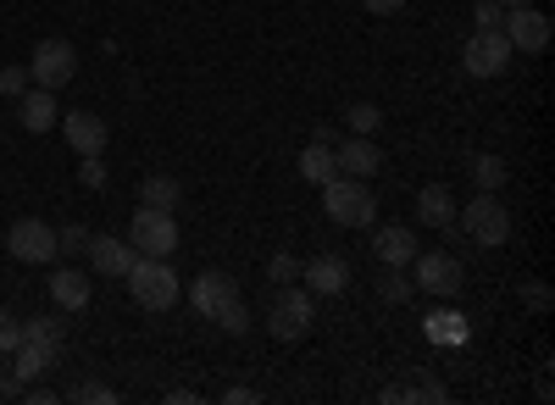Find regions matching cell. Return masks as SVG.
<instances>
[{"mask_svg":"<svg viewBox=\"0 0 555 405\" xmlns=\"http://www.w3.org/2000/svg\"><path fill=\"white\" fill-rule=\"evenodd\" d=\"M133 305H145V311H172L183 300V278L172 273V256H139L128 273H122Z\"/></svg>","mask_w":555,"mask_h":405,"instance_id":"1","label":"cell"},{"mask_svg":"<svg viewBox=\"0 0 555 405\" xmlns=\"http://www.w3.org/2000/svg\"><path fill=\"white\" fill-rule=\"evenodd\" d=\"M322 211H328V222H339V228H373L378 222V195L366 190V178L334 172L328 184H322Z\"/></svg>","mask_w":555,"mask_h":405,"instance_id":"2","label":"cell"},{"mask_svg":"<svg viewBox=\"0 0 555 405\" xmlns=\"http://www.w3.org/2000/svg\"><path fill=\"white\" fill-rule=\"evenodd\" d=\"M455 228H461V239L478 245V250H500L505 239H512V211L500 206V195L478 190V200H467L455 211Z\"/></svg>","mask_w":555,"mask_h":405,"instance_id":"3","label":"cell"},{"mask_svg":"<svg viewBox=\"0 0 555 405\" xmlns=\"http://www.w3.org/2000/svg\"><path fill=\"white\" fill-rule=\"evenodd\" d=\"M311 323H317V295L300 289V284H278V295L267 305V334L278 344H295V339L311 334Z\"/></svg>","mask_w":555,"mask_h":405,"instance_id":"4","label":"cell"},{"mask_svg":"<svg viewBox=\"0 0 555 405\" xmlns=\"http://www.w3.org/2000/svg\"><path fill=\"white\" fill-rule=\"evenodd\" d=\"M128 245H133L139 256H172V250H178V222H172V211L139 206L133 222H128Z\"/></svg>","mask_w":555,"mask_h":405,"instance_id":"5","label":"cell"},{"mask_svg":"<svg viewBox=\"0 0 555 405\" xmlns=\"http://www.w3.org/2000/svg\"><path fill=\"white\" fill-rule=\"evenodd\" d=\"M461 261L450 256V250H416L411 256V284L416 289H428V295H439V300H450V295H461Z\"/></svg>","mask_w":555,"mask_h":405,"instance_id":"6","label":"cell"},{"mask_svg":"<svg viewBox=\"0 0 555 405\" xmlns=\"http://www.w3.org/2000/svg\"><path fill=\"white\" fill-rule=\"evenodd\" d=\"M512 39H505L500 28H473L467 51H461V67H467L473 78H500L505 67H512Z\"/></svg>","mask_w":555,"mask_h":405,"instance_id":"7","label":"cell"},{"mask_svg":"<svg viewBox=\"0 0 555 405\" xmlns=\"http://www.w3.org/2000/svg\"><path fill=\"white\" fill-rule=\"evenodd\" d=\"M28 78H34L39 89L73 83V78H78V51H73L67 39H39V44H34V62H28Z\"/></svg>","mask_w":555,"mask_h":405,"instance_id":"8","label":"cell"},{"mask_svg":"<svg viewBox=\"0 0 555 405\" xmlns=\"http://www.w3.org/2000/svg\"><path fill=\"white\" fill-rule=\"evenodd\" d=\"M500 34L505 39H512V51H522V56H539V51H550V17L533 6V0H528V6H512V12H505L500 17Z\"/></svg>","mask_w":555,"mask_h":405,"instance_id":"9","label":"cell"},{"mask_svg":"<svg viewBox=\"0 0 555 405\" xmlns=\"http://www.w3.org/2000/svg\"><path fill=\"white\" fill-rule=\"evenodd\" d=\"M7 250L17 261H28V266H44V261H56V228H51V222H39V217H23V222H12Z\"/></svg>","mask_w":555,"mask_h":405,"instance_id":"10","label":"cell"},{"mask_svg":"<svg viewBox=\"0 0 555 405\" xmlns=\"http://www.w3.org/2000/svg\"><path fill=\"white\" fill-rule=\"evenodd\" d=\"M183 295H190V305L201 311V317H217V311L240 295V284H234V273H222V266H206L195 284H183Z\"/></svg>","mask_w":555,"mask_h":405,"instance_id":"11","label":"cell"},{"mask_svg":"<svg viewBox=\"0 0 555 405\" xmlns=\"http://www.w3.org/2000/svg\"><path fill=\"white\" fill-rule=\"evenodd\" d=\"M56 128L67 133L73 156H101V151H106V140H112L106 117H95V112H62V122H56Z\"/></svg>","mask_w":555,"mask_h":405,"instance_id":"12","label":"cell"},{"mask_svg":"<svg viewBox=\"0 0 555 405\" xmlns=\"http://www.w3.org/2000/svg\"><path fill=\"white\" fill-rule=\"evenodd\" d=\"M334 161H339L345 178H373V172L384 167V151H378L373 133H350V140L334 145Z\"/></svg>","mask_w":555,"mask_h":405,"instance_id":"13","label":"cell"},{"mask_svg":"<svg viewBox=\"0 0 555 405\" xmlns=\"http://www.w3.org/2000/svg\"><path fill=\"white\" fill-rule=\"evenodd\" d=\"M62 350L67 344H51V339H39V334H23V344L12 350L17 355V383H34V378H44V373H51L56 362H62Z\"/></svg>","mask_w":555,"mask_h":405,"instance_id":"14","label":"cell"},{"mask_svg":"<svg viewBox=\"0 0 555 405\" xmlns=\"http://www.w3.org/2000/svg\"><path fill=\"white\" fill-rule=\"evenodd\" d=\"M83 256H89V266H95L101 278H122L128 266L139 261V250L122 245L117 234H89V250H83Z\"/></svg>","mask_w":555,"mask_h":405,"instance_id":"15","label":"cell"},{"mask_svg":"<svg viewBox=\"0 0 555 405\" xmlns=\"http://www.w3.org/2000/svg\"><path fill=\"white\" fill-rule=\"evenodd\" d=\"M350 284V261L345 256H311L306 261V289L311 295H345Z\"/></svg>","mask_w":555,"mask_h":405,"instance_id":"16","label":"cell"},{"mask_svg":"<svg viewBox=\"0 0 555 405\" xmlns=\"http://www.w3.org/2000/svg\"><path fill=\"white\" fill-rule=\"evenodd\" d=\"M17 112H23V128H28V133H51V128L62 122L56 89H39V83H34V89H23V106H17Z\"/></svg>","mask_w":555,"mask_h":405,"instance_id":"17","label":"cell"},{"mask_svg":"<svg viewBox=\"0 0 555 405\" xmlns=\"http://www.w3.org/2000/svg\"><path fill=\"white\" fill-rule=\"evenodd\" d=\"M416 250H423V245H416V234L405 228V222H389V228L373 234V256H378L384 266H411Z\"/></svg>","mask_w":555,"mask_h":405,"instance_id":"18","label":"cell"},{"mask_svg":"<svg viewBox=\"0 0 555 405\" xmlns=\"http://www.w3.org/2000/svg\"><path fill=\"white\" fill-rule=\"evenodd\" d=\"M89 295H95V289H89V278L78 273V266H56V273H51V300L62 311H83Z\"/></svg>","mask_w":555,"mask_h":405,"instance_id":"19","label":"cell"},{"mask_svg":"<svg viewBox=\"0 0 555 405\" xmlns=\"http://www.w3.org/2000/svg\"><path fill=\"white\" fill-rule=\"evenodd\" d=\"M416 222H428V228H444V222H455V195L444 184H428L423 195H416Z\"/></svg>","mask_w":555,"mask_h":405,"instance_id":"20","label":"cell"},{"mask_svg":"<svg viewBox=\"0 0 555 405\" xmlns=\"http://www.w3.org/2000/svg\"><path fill=\"white\" fill-rule=\"evenodd\" d=\"M339 172V161H334V145H322V140H311L306 151H300V178H306V184H328V178Z\"/></svg>","mask_w":555,"mask_h":405,"instance_id":"21","label":"cell"},{"mask_svg":"<svg viewBox=\"0 0 555 405\" xmlns=\"http://www.w3.org/2000/svg\"><path fill=\"white\" fill-rule=\"evenodd\" d=\"M183 200V184L178 178H167V172H151L145 184H139V206H156V211H172Z\"/></svg>","mask_w":555,"mask_h":405,"instance_id":"22","label":"cell"},{"mask_svg":"<svg viewBox=\"0 0 555 405\" xmlns=\"http://www.w3.org/2000/svg\"><path fill=\"white\" fill-rule=\"evenodd\" d=\"M473 184L483 195H500L505 190V161L500 156H473Z\"/></svg>","mask_w":555,"mask_h":405,"instance_id":"23","label":"cell"},{"mask_svg":"<svg viewBox=\"0 0 555 405\" xmlns=\"http://www.w3.org/2000/svg\"><path fill=\"white\" fill-rule=\"evenodd\" d=\"M211 323H217L222 334H234V339H240V334H250V323H256V317H250V305L234 295V300H228V305L217 311V317H211Z\"/></svg>","mask_w":555,"mask_h":405,"instance_id":"24","label":"cell"},{"mask_svg":"<svg viewBox=\"0 0 555 405\" xmlns=\"http://www.w3.org/2000/svg\"><path fill=\"white\" fill-rule=\"evenodd\" d=\"M378 295L389 300V305H405L411 295H416V284L400 273V266H384V278H378Z\"/></svg>","mask_w":555,"mask_h":405,"instance_id":"25","label":"cell"},{"mask_svg":"<svg viewBox=\"0 0 555 405\" xmlns=\"http://www.w3.org/2000/svg\"><path fill=\"white\" fill-rule=\"evenodd\" d=\"M345 122H350V133H378V122H384V112H378L373 101H356V106L345 112Z\"/></svg>","mask_w":555,"mask_h":405,"instance_id":"26","label":"cell"},{"mask_svg":"<svg viewBox=\"0 0 555 405\" xmlns=\"http://www.w3.org/2000/svg\"><path fill=\"white\" fill-rule=\"evenodd\" d=\"M428 339H439V344H461V339H467V323H461L455 311H450V317H428Z\"/></svg>","mask_w":555,"mask_h":405,"instance_id":"27","label":"cell"},{"mask_svg":"<svg viewBox=\"0 0 555 405\" xmlns=\"http://www.w3.org/2000/svg\"><path fill=\"white\" fill-rule=\"evenodd\" d=\"M89 250V228L73 222V228H56V256H83Z\"/></svg>","mask_w":555,"mask_h":405,"instance_id":"28","label":"cell"},{"mask_svg":"<svg viewBox=\"0 0 555 405\" xmlns=\"http://www.w3.org/2000/svg\"><path fill=\"white\" fill-rule=\"evenodd\" d=\"M23 334H39V339H51V344H67V323H62V317H34V323H23Z\"/></svg>","mask_w":555,"mask_h":405,"instance_id":"29","label":"cell"},{"mask_svg":"<svg viewBox=\"0 0 555 405\" xmlns=\"http://www.w3.org/2000/svg\"><path fill=\"white\" fill-rule=\"evenodd\" d=\"M267 278H272V284H300V261H295V256H272V261H267Z\"/></svg>","mask_w":555,"mask_h":405,"instance_id":"30","label":"cell"},{"mask_svg":"<svg viewBox=\"0 0 555 405\" xmlns=\"http://www.w3.org/2000/svg\"><path fill=\"white\" fill-rule=\"evenodd\" d=\"M73 400H78V405H112V400H117V389H112V383H78V389H73Z\"/></svg>","mask_w":555,"mask_h":405,"instance_id":"31","label":"cell"},{"mask_svg":"<svg viewBox=\"0 0 555 405\" xmlns=\"http://www.w3.org/2000/svg\"><path fill=\"white\" fill-rule=\"evenodd\" d=\"M78 178H83V190H106V161L101 156H83L78 161Z\"/></svg>","mask_w":555,"mask_h":405,"instance_id":"32","label":"cell"},{"mask_svg":"<svg viewBox=\"0 0 555 405\" xmlns=\"http://www.w3.org/2000/svg\"><path fill=\"white\" fill-rule=\"evenodd\" d=\"M23 344V323L12 317V311H0V355H12Z\"/></svg>","mask_w":555,"mask_h":405,"instance_id":"33","label":"cell"},{"mask_svg":"<svg viewBox=\"0 0 555 405\" xmlns=\"http://www.w3.org/2000/svg\"><path fill=\"white\" fill-rule=\"evenodd\" d=\"M28 89V67H0V95H23Z\"/></svg>","mask_w":555,"mask_h":405,"instance_id":"34","label":"cell"},{"mask_svg":"<svg viewBox=\"0 0 555 405\" xmlns=\"http://www.w3.org/2000/svg\"><path fill=\"white\" fill-rule=\"evenodd\" d=\"M500 17H505V6H494V0H478V12H473L478 28H500Z\"/></svg>","mask_w":555,"mask_h":405,"instance_id":"35","label":"cell"},{"mask_svg":"<svg viewBox=\"0 0 555 405\" xmlns=\"http://www.w3.org/2000/svg\"><path fill=\"white\" fill-rule=\"evenodd\" d=\"M361 6L373 17H395V12H405V0H361Z\"/></svg>","mask_w":555,"mask_h":405,"instance_id":"36","label":"cell"},{"mask_svg":"<svg viewBox=\"0 0 555 405\" xmlns=\"http://www.w3.org/2000/svg\"><path fill=\"white\" fill-rule=\"evenodd\" d=\"M222 400H228V405H250V400H256V389H228Z\"/></svg>","mask_w":555,"mask_h":405,"instance_id":"37","label":"cell"},{"mask_svg":"<svg viewBox=\"0 0 555 405\" xmlns=\"http://www.w3.org/2000/svg\"><path fill=\"white\" fill-rule=\"evenodd\" d=\"M528 300H533V305L544 311V305H550V289H544V284H528Z\"/></svg>","mask_w":555,"mask_h":405,"instance_id":"38","label":"cell"},{"mask_svg":"<svg viewBox=\"0 0 555 405\" xmlns=\"http://www.w3.org/2000/svg\"><path fill=\"white\" fill-rule=\"evenodd\" d=\"M494 6H505V12H512V6H528V0H494Z\"/></svg>","mask_w":555,"mask_h":405,"instance_id":"39","label":"cell"},{"mask_svg":"<svg viewBox=\"0 0 555 405\" xmlns=\"http://www.w3.org/2000/svg\"><path fill=\"white\" fill-rule=\"evenodd\" d=\"M0 383H7V373H0Z\"/></svg>","mask_w":555,"mask_h":405,"instance_id":"40","label":"cell"}]
</instances>
